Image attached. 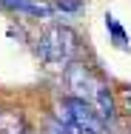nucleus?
<instances>
[{
  "instance_id": "nucleus-1",
  "label": "nucleus",
  "mask_w": 131,
  "mask_h": 134,
  "mask_svg": "<svg viewBox=\"0 0 131 134\" xmlns=\"http://www.w3.org/2000/svg\"><path fill=\"white\" fill-rule=\"evenodd\" d=\"M40 57L49 63V66H60V63H69L74 52H77V37L74 31L66 26H52L43 37H40V46H37Z\"/></svg>"
},
{
  "instance_id": "nucleus-4",
  "label": "nucleus",
  "mask_w": 131,
  "mask_h": 134,
  "mask_svg": "<svg viewBox=\"0 0 131 134\" xmlns=\"http://www.w3.org/2000/svg\"><path fill=\"white\" fill-rule=\"evenodd\" d=\"M105 26H108V31H111V37H114V43H117V46L123 49V46H126V31L120 29V23H117V20H114L111 14H105Z\"/></svg>"
},
{
  "instance_id": "nucleus-2",
  "label": "nucleus",
  "mask_w": 131,
  "mask_h": 134,
  "mask_svg": "<svg viewBox=\"0 0 131 134\" xmlns=\"http://www.w3.org/2000/svg\"><path fill=\"white\" fill-rule=\"evenodd\" d=\"M63 80H66V88H69V94H71L74 100L94 103V97H97V91H100V83L94 80L91 69L83 66V63H69Z\"/></svg>"
},
{
  "instance_id": "nucleus-3",
  "label": "nucleus",
  "mask_w": 131,
  "mask_h": 134,
  "mask_svg": "<svg viewBox=\"0 0 131 134\" xmlns=\"http://www.w3.org/2000/svg\"><path fill=\"white\" fill-rule=\"evenodd\" d=\"M91 106L97 108V114H100V120H103L105 126L108 123H114V117H117V106H114V97H111V91L100 86V91H97V97H94V103Z\"/></svg>"
},
{
  "instance_id": "nucleus-5",
  "label": "nucleus",
  "mask_w": 131,
  "mask_h": 134,
  "mask_svg": "<svg viewBox=\"0 0 131 134\" xmlns=\"http://www.w3.org/2000/svg\"><path fill=\"white\" fill-rule=\"evenodd\" d=\"M57 9H63V12H74V9H80V0H57Z\"/></svg>"
}]
</instances>
